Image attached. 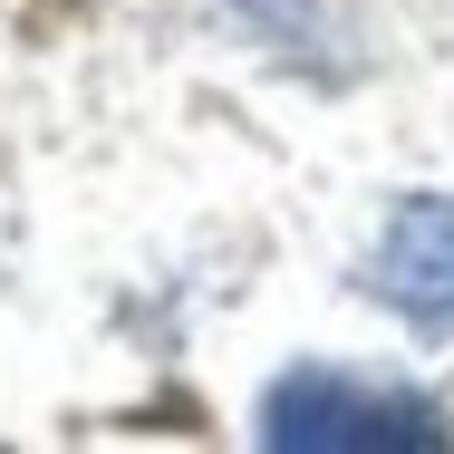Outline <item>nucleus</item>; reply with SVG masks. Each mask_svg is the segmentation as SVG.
Listing matches in <instances>:
<instances>
[{
  "label": "nucleus",
  "mask_w": 454,
  "mask_h": 454,
  "mask_svg": "<svg viewBox=\"0 0 454 454\" xmlns=\"http://www.w3.org/2000/svg\"><path fill=\"white\" fill-rule=\"evenodd\" d=\"M262 445L300 454H445V416L406 387H358L339 367H300L262 396Z\"/></svg>",
  "instance_id": "f257e3e1"
},
{
  "label": "nucleus",
  "mask_w": 454,
  "mask_h": 454,
  "mask_svg": "<svg viewBox=\"0 0 454 454\" xmlns=\"http://www.w3.org/2000/svg\"><path fill=\"white\" fill-rule=\"evenodd\" d=\"M367 290L426 339L454 329V193H406L387 213V232L367 252Z\"/></svg>",
  "instance_id": "f03ea898"
}]
</instances>
